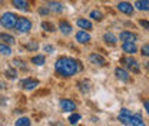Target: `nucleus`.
Segmentation results:
<instances>
[{
    "label": "nucleus",
    "mask_w": 149,
    "mask_h": 126,
    "mask_svg": "<svg viewBox=\"0 0 149 126\" xmlns=\"http://www.w3.org/2000/svg\"><path fill=\"white\" fill-rule=\"evenodd\" d=\"M80 70H82L80 62L74 60L72 57H66V56L59 57L55 63V72L60 77H70Z\"/></svg>",
    "instance_id": "1"
},
{
    "label": "nucleus",
    "mask_w": 149,
    "mask_h": 126,
    "mask_svg": "<svg viewBox=\"0 0 149 126\" xmlns=\"http://www.w3.org/2000/svg\"><path fill=\"white\" fill-rule=\"evenodd\" d=\"M16 20H17V16L12 12H6L0 16V24L4 27V29H13L15 24H16Z\"/></svg>",
    "instance_id": "2"
},
{
    "label": "nucleus",
    "mask_w": 149,
    "mask_h": 126,
    "mask_svg": "<svg viewBox=\"0 0 149 126\" xmlns=\"http://www.w3.org/2000/svg\"><path fill=\"white\" fill-rule=\"evenodd\" d=\"M13 29H16L17 32H20V33L30 32V29H32V22L26 17H19L17 20H16V24H15Z\"/></svg>",
    "instance_id": "3"
},
{
    "label": "nucleus",
    "mask_w": 149,
    "mask_h": 126,
    "mask_svg": "<svg viewBox=\"0 0 149 126\" xmlns=\"http://www.w3.org/2000/svg\"><path fill=\"white\" fill-rule=\"evenodd\" d=\"M120 62L129 69L130 72L133 73H139L141 72V68H139V63L135 60V59H132V57H122L120 59Z\"/></svg>",
    "instance_id": "4"
},
{
    "label": "nucleus",
    "mask_w": 149,
    "mask_h": 126,
    "mask_svg": "<svg viewBox=\"0 0 149 126\" xmlns=\"http://www.w3.org/2000/svg\"><path fill=\"white\" fill-rule=\"evenodd\" d=\"M130 116H132V112H130L129 109L123 108V109H120V112H119V115H118V119H119L120 123L130 126Z\"/></svg>",
    "instance_id": "5"
},
{
    "label": "nucleus",
    "mask_w": 149,
    "mask_h": 126,
    "mask_svg": "<svg viewBox=\"0 0 149 126\" xmlns=\"http://www.w3.org/2000/svg\"><path fill=\"white\" fill-rule=\"evenodd\" d=\"M37 86H39V80H37V79L29 77V79L22 80V88L24 90H33L35 88H37Z\"/></svg>",
    "instance_id": "6"
},
{
    "label": "nucleus",
    "mask_w": 149,
    "mask_h": 126,
    "mask_svg": "<svg viewBox=\"0 0 149 126\" xmlns=\"http://www.w3.org/2000/svg\"><path fill=\"white\" fill-rule=\"evenodd\" d=\"M59 105H60V108H62L63 112H73L74 109H76L74 102H72L70 99H62V100L59 102Z\"/></svg>",
    "instance_id": "7"
},
{
    "label": "nucleus",
    "mask_w": 149,
    "mask_h": 126,
    "mask_svg": "<svg viewBox=\"0 0 149 126\" xmlns=\"http://www.w3.org/2000/svg\"><path fill=\"white\" fill-rule=\"evenodd\" d=\"M118 10L120 12V13H125V15H132L133 13V10H135V7L128 3V1H120L119 4H118Z\"/></svg>",
    "instance_id": "8"
},
{
    "label": "nucleus",
    "mask_w": 149,
    "mask_h": 126,
    "mask_svg": "<svg viewBox=\"0 0 149 126\" xmlns=\"http://www.w3.org/2000/svg\"><path fill=\"white\" fill-rule=\"evenodd\" d=\"M76 42L77 43H82V45H86V43L91 42V35L86 30H79L76 33Z\"/></svg>",
    "instance_id": "9"
},
{
    "label": "nucleus",
    "mask_w": 149,
    "mask_h": 126,
    "mask_svg": "<svg viewBox=\"0 0 149 126\" xmlns=\"http://www.w3.org/2000/svg\"><path fill=\"white\" fill-rule=\"evenodd\" d=\"M89 62L93 63L95 66H105V65H106L105 57H103V56H100V54H97V53L91 54V56H89Z\"/></svg>",
    "instance_id": "10"
},
{
    "label": "nucleus",
    "mask_w": 149,
    "mask_h": 126,
    "mask_svg": "<svg viewBox=\"0 0 149 126\" xmlns=\"http://www.w3.org/2000/svg\"><path fill=\"white\" fill-rule=\"evenodd\" d=\"M59 29H60V32L65 35V36H68V35H70L72 33V24L68 22V20H60L59 22Z\"/></svg>",
    "instance_id": "11"
},
{
    "label": "nucleus",
    "mask_w": 149,
    "mask_h": 126,
    "mask_svg": "<svg viewBox=\"0 0 149 126\" xmlns=\"http://www.w3.org/2000/svg\"><path fill=\"white\" fill-rule=\"evenodd\" d=\"M122 50H123L125 53H128V54H133V53L138 52V47H136L135 42H123V45H122Z\"/></svg>",
    "instance_id": "12"
},
{
    "label": "nucleus",
    "mask_w": 149,
    "mask_h": 126,
    "mask_svg": "<svg viewBox=\"0 0 149 126\" xmlns=\"http://www.w3.org/2000/svg\"><path fill=\"white\" fill-rule=\"evenodd\" d=\"M115 74H116V77L119 79V80H122V82H129L130 80V74L125 69H122V68H116L115 69Z\"/></svg>",
    "instance_id": "13"
},
{
    "label": "nucleus",
    "mask_w": 149,
    "mask_h": 126,
    "mask_svg": "<svg viewBox=\"0 0 149 126\" xmlns=\"http://www.w3.org/2000/svg\"><path fill=\"white\" fill-rule=\"evenodd\" d=\"M13 6L17 9V10H22V12H29L30 10V6L26 0H12Z\"/></svg>",
    "instance_id": "14"
},
{
    "label": "nucleus",
    "mask_w": 149,
    "mask_h": 126,
    "mask_svg": "<svg viewBox=\"0 0 149 126\" xmlns=\"http://www.w3.org/2000/svg\"><path fill=\"white\" fill-rule=\"evenodd\" d=\"M136 39H138V35L132 33V32H122L119 35V40H122V42H135Z\"/></svg>",
    "instance_id": "15"
},
{
    "label": "nucleus",
    "mask_w": 149,
    "mask_h": 126,
    "mask_svg": "<svg viewBox=\"0 0 149 126\" xmlns=\"http://www.w3.org/2000/svg\"><path fill=\"white\" fill-rule=\"evenodd\" d=\"M65 10L63 4L59 3V1H50L49 3V12H53V13H62Z\"/></svg>",
    "instance_id": "16"
},
{
    "label": "nucleus",
    "mask_w": 149,
    "mask_h": 126,
    "mask_svg": "<svg viewBox=\"0 0 149 126\" xmlns=\"http://www.w3.org/2000/svg\"><path fill=\"white\" fill-rule=\"evenodd\" d=\"M76 24H77L80 29H86V30H91V29H92V23H91V20H88V19H77V20H76Z\"/></svg>",
    "instance_id": "17"
},
{
    "label": "nucleus",
    "mask_w": 149,
    "mask_h": 126,
    "mask_svg": "<svg viewBox=\"0 0 149 126\" xmlns=\"http://www.w3.org/2000/svg\"><path fill=\"white\" fill-rule=\"evenodd\" d=\"M145 122L141 115H132L130 116V126H143Z\"/></svg>",
    "instance_id": "18"
},
{
    "label": "nucleus",
    "mask_w": 149,
    "mask_h": 126,
    "mask_svg": "<svg viewBox=\"0 0 149 126\" xmlns=\"http://www.w3.org/2000/svg\"><path fill=\"white\" fill-rule=\"evenodd\" d=\"M30 62H32L33 65H36V66H43L45 62H46V57H45L43 54H37V56H33V57H32Z\"/></svg>",
    "instance_id": "19"
},
{
    "label": "nucleus",
    "mask_w": 149,
    "mask_h": 126,
    "mask_svg": "<svg viewBox=\"0 0 149 126\" xmlns=\"http://www.w3.org/2000/svg\"><path fill=\"white\" fill-rule=\"evenodd\" d=\"M103 40L108 43V45H116V36L112 33V32H106L105 35H103Z\"/></svg>",
    "instance_id": "20"
},
{
    "label": "nucleus",
    "mask_w": 149,
    "mask_h": 126,
    "mask_svg": "<svg viewBox=\"0 0 149 126\" xmlns=\"http://www.w3.org/2000/svg\"><path fill=\"white\" fill-rule=\"evenodd\" d=\"M77 88H79V90H80L82 93H86V92L91 90V83H89L88 80H80V82L77 83Z\"/></svg>",
    "instance_id": "21"
},
{
    "label": "nucleus",
    "mask_w": 149,
    "mask_h": 126,
    "mask_svg": "<svg viewBox=\"0 0 149 126\" xmlns=\"http://www.w3.org/2000/svg\"><path fill=\"white\" fill-rule=\"evenodd\" d=\"M0 54H3V56H10V54H12L10 46L6 45V43H0Z\"/></svg>",
    "instance_id": "22"
},
{
    "label": "nucleus",
    "mask_w": 149,
    "mask_h": 126,
    "mask_svg": "<svg viewBox=\"0 0 149 126\" xmlns=\"http://www.w3.org/2000/svg\"><path fill=\"white\" fill-rule=\"evenodd\" d=\"M0 39H1L6 45H13V43H15V37L12 36V35H7V33H1V35H0Z\"/></svg>",
    "instance_id": "23"
},
{
    "label": "nucleus",
    "mask_w": 149,
    "mask_h": 126,
    "mask_svg": "<svg viewBox=\"0 0 149 126\" xmlns=\"http://www.w3.org/2000/svg\"><path fill=\"white\" fill-rule=\"evenodd\" d=\"M42 29L43 30H46V32H50V33H53L56 29H55V26H53V23H50V22H42Z\"/></svg>",
    "instance_id": "24"
},
{
    "label": "nucleus",
    "mask_w": 149,
    "mask_h": 126,
    "mask_svg": "<svg viewBox=\"0 0 149 126\" xmlns=\"http://www.w3.org/2000/svg\"><path fill=\"white\" fill-rule=\"evenodd\" d=\"M133 7H135V9H138V10H145V12H148V10H149L148 3H143L142 0H139V1H136V3L133 4Z\"/></svg>",
    "instance_id": "25"
},
{
    "label": "nucleus",
    "mask_w": 149,
    "mask_h": 126,
    "mask_svg": "<svg viewBox=\"0 0 149 126\" xmlns=\"http://www.w3.org/2000/svg\"><path fill=\"white\" fill-rule=\"evenodd\" d=\"M13 66L17 68V69H22V70H26V69H27L26 63H24L23 60H20V59H15V60H13Z\"/></svg>",
    "instance_id": "26"
},
{
    "label": "nucleus",
    "mask_w": 149,
    "mask_h": 126,
    "mask_svg": "<svg viewBox=\"0 0 149 126\" xmlns=\"http://www.w3.org/2000/svg\"><path fill=\"white\" fill-rule=\"evenodd\" d=\"M89 17L93 19V20H97V22H100V20L103 19V15H102L99 10H92V12H91V15H89Z\"/></svg>",
    "instance_id": "27"
},
{
    "label": "nucleus",
    "mask_w": 149,
    "mask_h": 126,
    "mask_svg": "<svg viewBox=\"0 0 149 126\" xmlns=\"http://www.w3.org/2000/svg\"><path fill=\"white\" fill-rule=\"evenodd\" d=\"M15 125L16 126H29L30 125V119H29V118H20V119H17V120L15 122Z\"/></svg>",
    "instance_id": "28"
},
{
    "label": "nucleus",
    "mask_w": 149,
    "mask_h": 126,
    "mask_svg": "<svg viewBox=\"0 0 149 126\" xmlns=\"http://www.w3.org/2000/svg\"><path fill=\"white\" fill-rule=\"evenodd\" d=\"M37 47H39V45H37V42H35V40H32V42H29L26 45V49L29 52H35V50H37Z\"/></svg>",
    "instance_id": "29"
},
{
    "label": "nucleus",
    "mask_w": 149,
    "mask_h": 126,
    "mask_svg": "<svg viewBox=\"0 0 149 126\" xmlns=\"http://www.w3.org/2000/svg\"><path fill=\"white\" fill-rule=\"evenodd\" d=\"M80 118H82V116H80L79 113L70 115V116H69V123H70V125H76V123H77V122L80 120Z\"/></svg>",
    "instance_id": "30"
},
{
    "label": "nucleus",
    "mask_w": 149,
    "mask_h": 126,
    "mask_svg": "<svg viewBox=\"0 0 149 126\" xmlns=\"http://www.w3.org/2000/svg\"><path fill=\"white\" fill-rule=\"evenodd\" d=\"M6 74H7V77L9 79H16V70H6Z\"/></svg>",
    "instance_id": "31"
},
{
    "label": "nucleus",
    "mask_w": 149,
    "mask_h": 126,
    "mask_svg": "<svg viewBox=\"0 0 149 126\" xmlns=\"http://www.w3.org/2000/svg\"><path fill=\"white\" fill-rule=\"evenodd\" d=\"M39 15H43V16L49 15V7H40L39 9Z\"/></svg>",
    "instance_id": "32"
},
{
    "label": "nucleus",
    "mask_w": 149,
    "mask_h": 126,
    "mask_svg": "<svg viewBox=\"0 0 149 126\" xmlns=\"http://www.w3.org/2000/svg\"><path fill=\"white\" fill-rule=\"evenodd\" d=\"M43 50H45L46 53H52V52H55V47L50 46V45H46V46L43 47Z\"/></svg>",
    "instance_id": "33"
},
{
    "label": "nucleus",
    "mask_w": 149,
    "mask_h": 126,
    "mask_svg": "<svg viewBox=\"0 0 149 126\" xmlns=\"http://www.w3.org/2000/svg\"><path fill=\"white\" fill-rule=\"evenodd\" d=\"M142 54H143V56H148L149 54V45L148 43H146L145 46H142Z\"/></svg>",
    "instance_id": "34"
},
{
    "label": "nucleus",
    "mask_w": 149,
    "mask_h": 126,
    "mask_svg": "<svg viewBox=\"0 0 149 126\" xmlns=\"http://www.w3.org/2000/svg\"><path fill=\"white\" fill-rule=\"evenodd\" d=\"M139 23H141V26H143V27H145L146 30L149 29V24H148V22H146V20H141Z\"/></svg>",
    "instance_id": "35"
},
{
    "label": "nucleus",
    "mask_w": 149,
    "mask_h": 126,
    "mask_svg": "<svg viewBox=\"0 0 149 126\" xmlns=\"http://www.w3.org/2000/svg\"><path fill=\"white\" fill-rule=\"evenodd\" d=\"M149 103H148V100H145V109H146V110H149Z\"/></svg>",
    "instance_id": "36"
},
{
    "label": "nucleus",
    "mask_w": 149,
    "mask_h": 126,
    "mask_svg": "<svg viewBox=\"0 0 149 126\" xmlns=\"http://www.w3.org/2000/svg\"><path fill=\"white\" fill-rule=\"evenodd\" d=\"M142 1H143V3H149V0H142Z\"/></svg>",
    "instance_id": "37"
},
{
    "label": "nucleus",
    "mask_w": 149,
    "mask_h": 126,
    "mask_svg": "<svg viewBox=\"0 0 149 126\" xmlns=\"http://www.w3.org/2000/svg\"><path fill=\"white\" fill-rule=\"evenodd\" d=\"M1 1H3V0H0V4H1Z\"/></svg>",
    "instance_id": "38"
}]
</instances>
